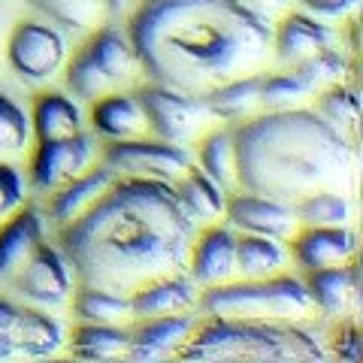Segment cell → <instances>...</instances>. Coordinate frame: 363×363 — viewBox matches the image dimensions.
I'll return each mask as SVG.
<instances>
[{
  "label": "cell",
  "mask_w": 363,
  "mask_h": 363,
  "mask_svg": "<svg viewBox=\"0 0 363 363\" xmlns=\"http://www.w3.org/2000/svg\"><path fill=\"white\" fill-rule=\"evenodd\" d=\"M197 224L169 182L112 179L91 206L61 227V255L76 285L133 294L188 264Z\"/></svg>",
  "instance_id": "cell-1"
},
{
  "label": "cell",
  "mask_w": 363,
  "mask_h": 363,
  "mask_svg": "<svg viewBox=\"0 0 363 363\" xmlns=\"http://www.w3.org/2000/svg\"><path fill=\"white\" fill-rule=\"evenodd\" d=\"M128 40L149 82L203 97L227 79L257 73L272 49V25L240 0H143Z\"/></svg>",
  "instance_id": "cell-2"
},
{
  "label": "cell",
  "mask_w": 363,
  "mask_h": 363,
  "mask_svg": "<svg viewBox=\"0 0 363 363\" xmlns=\"http://www.w3.org/2000/svg\"><path fill=\"white\" fill-rule=\"evenodd\" d=\"M236 188L294 203L351 167L345 133L315 109H279L233 124Z\"/></svg>",
  "instance_id": "cell-3"
},
{
  "label": "cell",
  "mask_w": 363,
  "mask_h": 363,
  "mask_svg": "<svg viewBox=\"0 0 363 363\" xmlns=\"http://www.w3.org/2000/svg\"><path fill=\"white\" fill-rule=\"evenodd\" d=\"M179 357L185 360H327V345L300 321L281 318H206L194 324Z\"/></svg>",
  "instance_id": "cell-4"
},
{
  "label": "cell",
  "mask_w": 363,
  "mask_h": 363,
  "mask_svg": "<svg viewBox=\"0 0 363 363\" xmlns=\"http://www.w3.org/2000/svg\"><path fill=\"white\" fill-rule=\"evenodd\" d=\"M200 312L206 318H281V321H303L312 312L306 285L294 276H264L242 281H218L203 288L197 297Z\"/></svg>",
  "instance_id": "cell-5"
},
{
  "label": "cell",
  "mask_w": 363,
  "mask_h": 363,
  "mask_svg": "<svg viewBox=\"0 0 363 363\" xmlns=\"http://www.w3.org/2000/svg\"><path fill=\"white\" fill-rule=\"evenodd\" d=\"M136 70H140V61L133 55L128 33H121L118 28H100L73 55L64 79L67 88L73 91V97L94 104L97 97L112 94L121 85H128Z\"/></svg>",
  "instance_id": "cell-6"
},
{
  "label": "cell",
  "mask_w": 363,
  "mask_h": 363,
  "mask_svg": "<svg viewBox=\"0 0 363 363\" xmlns=\"http://www.w3.org/2000/svg\"><path fill=\"white\" fill-rule=\"evenodd\" d=\"M100 167H106L116 179H157L176 182L188 173L191 152L179 143H167L161 136H130V140H109L100 157Z\"/></svg>",
  "instance_id": "cell-7"
},
{
  "label": "cell",
  "mask_w": 363,
  "mask_h": 363,
  "mask_svg": "<svg viewBox=\"0 0 363 363\" xmlns=\"http://www.w3.org/2000/svg\"><path fill=\"white\" fill-rule=\"evenodd\" d=\"M6 64L28 85L52 82L67 61L64 33L49 21H18L4 45Z\"/></svg>",
  "instance_id": "cell-8"
},
{
  "label": "cell",
  "mask_w": 363,
  "mask_h": 363,
  "mask_svg": "<svg viewBox=\"0 0 363 363\" xmlns=\"http://www.w3.org/2000/svg\"><path fill=\"white\" fill-rule=\"evenodd\" d=\"M136 97H140L149 130L167 143H179V145L194 143L212 118L203 97L182 94V91L157 85V82H149L145 88H140Z\"/></svg>",
  "instance_id": "cell-9"
},
{
  "label": "cell",
  "mask_w": 363,
  "mask_h": 363,
  "mask_svg": "<svg viewBox=\"0 0 363 363\" xmlns=\"http://www.w3.org/2000/svg\"><path fill=\"white\" fill-rule=\"evenodd\" d=\"M91 157H94V140H91L85 130L64 136V140H45L37 145V152H33L30 185L43 191V194H52L64 182L85 173Z\"/></svg>",
  "instance_id": "cell-10"
},
{
  "label": "cell",
  "mask_w": 363,
  "mask_h": 363,
  "mask_svg": "<svg viewBox=\"0 0 363 363\" xmlns=\"http://www.w3.org/2000/svg\"><path fill=\"white\" fill-rule=\"evenodd\" d=\"M224 218L240 233L269 236V240H279V242L294 236V230H297V215H294L291 203L276 200V197H264V194H252V191L227 194Z\"/></svg>",
  "instance_id": "cell-11"
},
{
  "label": "cell",
  "mask_w": 363,
  "mask_h": 363,
  "mask_svg": "<svg viewBox=\"0 0 363 363\" xmlns=\"http://www.w3.org/2000/svg\"><path fill=\"white\" fill-rule=\"evenodd\" d=\"M9 281L16 285L21 297L37 306H61L70 300L73 291V276L70 267H67V257L61 255V248L49 242H43Z\"/></svg>",
  "instance_id": "cell-12"
},
{
  "label": "cell",
  "mask_w": 363,
  "mask_h": 363,
  "mask_svg": "<svg viewBox=\"0 0 363 363\" xmlns=\"http://www.w3.org/2000/svg\"><path fill=\"white\" fill-rule=\"evenodd\" d=\"M185 272L197 288H209L227 281L236 272V230L230 224H206V230L194 236L188 252Z\"/></svg>",
  "instance_id": "cell-13"
},
{
  "label": "cell",
  "mask_w": 363,
  "mask_h": 363,
  "mask_svg": "<svg viewBox=\"0 0 363 363\" xmlns=\"http://www.w3.org/2000/svg\"><path fill=\"white\" fill-rule=\"evenodd\" d=\"M130 327V360H164L179 357L182 345L188 342L191 330H194L197 318L188 312L176 315H157V318H133Z\"/></svg>",
  "instance_id": "cell-14"
},
{
  "label": "cell",
  "mask_w": 363,
  "mask_h": 363,
  "mask_svg": "<svg viewBox=\"0 0 363 363\" xmlns=\"http://www.w3.org/2000/svg\"><path fill=\"white\" fill-rule=\"evenodd\" d=\"M291 255L303 272L348 264V260L357 255V236L348 224L303 227L291 242Z\"/></svg>",
  "instance_id": "cell-15"
},
{
  "label": "cell",
  "mask_w": 363,
  "mask_h": 363,
  "mask_svg": "<svg viewBox=\"0 0 363 363\" xmlns=\"http://www.w3.org/2000/svg\"><path fill=\"white\" fill-rule=\"evenodd\" d=\"M45 242V218L37 206H18L0 221V281H9Z\"/></svg>",
  "instance_id": "cell-16"
},
{
  "label": "cell",
  "mask_w": 363,
  "mask_h": 363,
  "mask_svg": "<svg viewBox=\"0 0 363 363\" xmlns=\"http://www.w3.org/2000/svg\"><path fill=\"white\" fill-rule=\"evenodd\" d=\"M194 306H197V285L185 269L157 276V279L145 281V285H140L130 294L133 318H157V315L191 312Z\"/></svg>",
  "instance_id": "cell-17"
},
{
  "label": "cell",
  "mask_w": 363,
  "mask_h": 363,
  "mask_svg": "<svg viewBox=\"0 0 363 363\" xmlns=\"http://www.w3.org/2000/svg\"><path fill=\"white\" fill-rule=\"evenodd\" d=\"M336 43V30L309 13H288L272 30V55L279 64H297Z\"/></svg>",
  "instance_id": "cell-18"
},
{
  "label": "cell",
  "mask_w": 363,
  "mask_h": 363,
  "mask_svg": "<svg viewBox=\"0 0 363 363\" xmlns=\"http://www.w3.org/2000/svg\"><path fill=\"white\" fill-rule=\"evenodd\" d=\"M303 285L309 294L312 309H318L324 318H342L360 291V272L348 260V264L312 269Z\"/></svg>",
  "instance_id": "cell-19"
},
{
  "label": "cell",
  "mask_w": 363,
  "mask_h": 363,
  "mask_svg": "<svg viewBox=\"0 0 363 363\" xmlns=\"http://www.w3.org/2000/svg\"><path fill=\"white\" fill-rule=\"evenodd\" d=\"M91 128H94L97 136H106V140H130V136H143L149 130V124H145L140 97L124 94V91H112V94L94 100Z\"/></svg>",
  "instance_id": "cell-20"
},
{
  "label": "cell",
  "mask_w": 363,
  "mask_h": 363,
  "mask_svg": "<svg viewBox=\"0 0 363 363\" xmlns=\"http://www.w3.org/2000/svg\"><path fill=\"white\" fill-rule=\"evenodd\" d=\"M260 82H264V73H245V76L227 79L218 88L203 94V104H206L212 118L240 124L260 109Z\"/></svg>",
  "instance_id": "cell-21"
},
{
  "label": "cell",
  "mask_w": 363,
  "mask_h": 363,
  "mask_svg": "<svg viewBox=\"0 0 363 363\" xmlns=\"http://www.w3.org/2000/svg\"><path fill=\"white\" fill-rule=\"evenodd\" d=\"M112 176L106 167H97V169H85V173H79L76 179L64 182L61 188L52 191V200H49V218L64 227L70 224L73 218H79L91 203H94L104 191L112 185Z\"/></svg>",
  "instance_id": "cell-22"
},
{
  "label": "cell",
  "mask_w": 363,
  "mask_h": 363,
  "mask_svg": "<svg viewBox=\"0 0 363 363\" xmlns=\"http://www.w3.org/2000/svg\"><path fill=\"white\" fill-rule=\"evenodd\" d=\"M85 128L82 121V109L73 97H67L64 91H45L33 104V116H30V133L40 143L45 140H64L73 136Z\"/></svg>",
  "instance_id": "cell-23"
},
{
  "label": "cell",
  "mask_w": 363,
  "mask_h": 363,
  "mask_svg": "<svg viewBox=\"0 0 363 363\" xmlns=\"http://www.w3.org/2000/svg\"><path fill=\"white\" fill-rule=\"evenodd\" d=\"M173 188H176V194L182 200V206H185V212H188V218L197 227L200 224H215L218 218H224V206H227V194H230V191H224L218 182L209 179L200 167L197 169L191 167Z\"/></svg>",
  "instance_id": "cell-24"
},
{
  "label": "cell",
  "mask_w": 363,
  "mask_h": 363,
  "mask_svg": "<svg viewBox=\"0 0 363 363\" xmlns=\"http://www.w3.org/2000/svg\"><path fill=\"white\" fill-rule=\"evenodd\" d=\"M128 348H130V327L124 324L82 321L70 339V354L82 360H118L128 357Z\"/></svg>",
  "instance_id": "cell-25"
},
{
  "label": "cell",
  "mask_w": 363,
  "mask_h": 363,
  "mask_svg": "<svg viewBox=\"0 0 363 363\" xmlns=\"http://www.w3.org/2000/svg\"><path fill=\"white\" fill-rule=\"evenodd\" d=\"M61 345H64V327H61L58 318L43 312V309H28V306H21L16 354L49 357Z\"/></svg>",
  "instance_id": "cell-26"
},
{
  "label": "cell",
  "mask_w": 363,
  "mask_h": 363,
  "mask_svg": "<svg viewBox=\"0 0 363 363\" xmlns=\"http://www.w3.org/2000/svg\"><path fill=\"white\" fill-rule=\"evenodd\" d=\"M285 267V248L279 240L257 233H236V272L242 279L276 276Z\"/></svg>",
  "instance_id": "cell-27"
},
{
  "label": "cell",
  "mask_w": 363,
  "mask_h": 363,
  "mask_svg": "<svg viewBox=\"0 0 363 363\" xmlns=\"http://www.w3.org/2000/svg\"><path fill=\"white\" fill-rule=\"evenodd\" d=\"M197 164L209 179H215L224 191L236 188V149H233V124L215 128L200 140Z\"/></svg>",
  "instance_id": "cell-28"
},
{
  "label": "cell",
  "mask_w": 363,
  "mask_h": 363,
  "mask_svg": "<svg viewBox=\"0 0 363 363\" xmlns=\"http://www.w3.org/2000/svg\"><path fill=\"white\" fill-rule=\"evenodd\" d=\"M73 312L79 321L88 324H124L133 321L130 312V294H116L104 288H85L79 285L73 294Z\"/></svg>",
  "instance_id": "cell-29"
},
{
  "label": "cell",
  "mask_w": 363,
  "mask_h": 363,
  "mask_svg": "<svg viewBox=\"0 0 363 363\" xmlns=\"http://www.w3.org/2000/svg\"><path fill=\"white\" fill-rule=\"evenodd\" d=\"M28 4L49 25L64 30H88L91 25H97L100 9H104V0H28Z\"/></svg>",
  "instance_id": "cell-30"
},
{
  "label": "cell",
  "mask_w": 363,
  "mask_h": 363,
  "mask_svg": "<svg viewBox=\"0 0 363 363\" xmlns=\"http://www.w3.org/2000/svg\"><path fill=\"white\" fill-rule=\"evenodd\" d=\"M294 215H297V224L303 227H321V224H348L351 218V206L342 194H333V191H312L300 200L291 203Z\"/></svg>",
  "instance_id": "cell-31"
},
{
  "label": "cell",
  "mask_w": 363,
  "mask_h": 363,
  "mask_svg": "<svg viewBox=\"0 0 363 363\" xmlns=\"http://www.w3.org/2000/svg\"><path fill=\"white\" fill-rule=\"evenodd\" d=\"M315 91L303 82V79L285 70V73H264V82H260V109L264 112H279V109H294L300 106L303 100H309Z\"/></svg>",
  "instance_id": "cell-32"
},
{
  "label": "cell",
  "mask_w": 363,
  "mask_h": 363,
  "mask_svg": "<svg viewBox=\"0 0 363 363\" xmlns=\"http://www.w3.org/2000/svg\"><path fill=\"white\" fill-rule=\"evenodd\" d=\"M291 70L297 73L312 91H321V88H327V85L342 82L345 73H348V61H345V55L339 52V49L327 45V49L309 55V58L291 64Z\"/></svg>",
  "instance_id": "cell-33"
},
{
  "label": "cell",
  "mask_w": 363,
  "mask_h": 363,
  "mask_svg": "<svg viewBox=\"0 0 363 363\" xmlns=\"http://www.w3.org/2000/svg\"><path fill=\"white\" fill-rule=\"evenodd\" d=\"M315 112L321 116L327 124H333L339 133H345L351 128H357V118H360V97L354 88H348L342 82L336 85H327L324 94L318 97Z\"/></svg>",
  "instance_id": "cell-34"
},
{
  "label": "cell",
  "mask_w": 363,
  "mask_h": 363,
  "mask_svg": "<svg viewBox=\"0 0 363 363\" xmlns=\"http://www.w3.org/2000/svg\"><path fill=\"white\" fill-rule=\"evenodd\" d=\"M30 143V118L13 97L0 91V155H16Z\"/></svg>",
  "instance_id": "cell-35"
},
{
  "label": "cell",
  "mask_w": 363,
  "mask_h": 363,
  "mask_svg": "<svg viewBox=\"0 0 363 363\" xmlns=\"http://www.w3.org/2000/svg\"><path fill=\"white\" fill-rule=\"evenodd\" d=\"M25 179L16 167L0 164V221L9 218L18 206H25Z\"/></svg>",
  "instance_id": "cell-36"
},
{
  "label": "cell",
  "mask_w": 363,
  "mask_h": 363,
  "mask_svg": "<svg viewBox=\"0 0 363 363\" xmlns=\"http://www.w3.org/2000/svg\"><path fill=\"white\" fill-rule=\"evenodd\" d=\"M18 318H21V306L6 300V297H0V357L16 354Z\"/></svg>",
  "instance_id": "cell-37"
},
{
  "label": "cell",
  "mask_w": 363,
  "mask_h": 363,
  "mask_svg": "<svg viewBox=\"0 0 363 363\" xmlns=\"http://www.w3.org/2000/svg\"><path fill=\"white\" fill-rule=\"evenodd\" d=\"M333 354L345 363H360L363 360V336L357 324H339L333 333Z\"/></svg>",
  "instance_id": "cell-38"
},
{
  "label": "cell",
  "mask_w": 363,
  "mask_h": 363,
  "mask_svg": "<svg viewBox=\"0 0 363 363\" xmlns=\"http://www.w3.org/2000/svg\"><path fill=\"white\" fill-rule=\"evenodd\" d=\"M300 4L309 9L312 16H324V18H339L345 16L348 9H354L357 0H300Z\"/></svg>",
  "instance_id": "cell-39"
},
{
  "label": "cell",
  "mask_w": 363,
  "mask_h": 363,
  "mask_svg": "<svg viewBox=\"0 0 363 363\" xmlns=\"http://www.w3.org/2000/svg\"><path fill=\"white\" fill-rule=\"evenodd\" d=\"M240 4H242V6H248V9H255V13H260V16L272 18V13L285 6L288 0H240Z\"/></svg>",
  "instance_id": "cell-40"
},
{
  "label": "cell",
  "mask_w": 363,
  "mask_h": 363,
  "mask_svg": "<svg viewBox=\"0 0 363 363\" xmlns=\"http://www.w3.org/2000/svg\"><path fill=\"white\" fill-rule=\"evenodd\" d=\"M4 30H6V18H4V13H0V55H4V45H6Z\"/></svg>",
  "instance_id": "cell-41"
}]
</instances>
